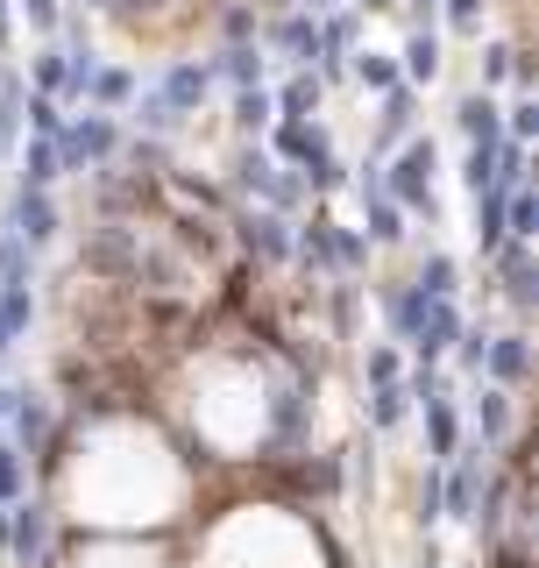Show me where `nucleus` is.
Instances as JSON below:
<instances>
[{"mask_svg": "<svg viewBox=\"0 0 539 568\" xmlns=\"http://www.w3.org/2000/svg\"><path fill=\"white\" fill-rule=\"evenodd\" d=\"M79 568H156L150 555H129V547H100L93 561H79Z\"/></svg>", "mask_w": 539, "mask_h": 568, "instance_id": "nucleus-1", "label": "nucleus"}]
</instances>
